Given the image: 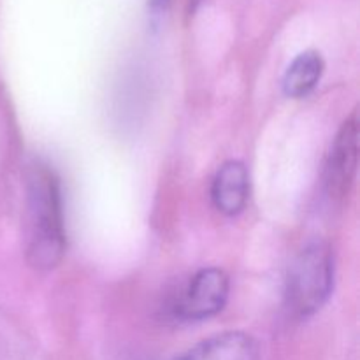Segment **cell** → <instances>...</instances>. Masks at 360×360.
I'll return each instance as SVG.
<instances>
[{
  "label": "cell",
  "instance_id": "1",
  "mask_svg": "<svg viewBox=\"0 0 360 360\" xmlns=\"http://www.w3.org/2000/svg\"><path fill=\"white\" fill-rule=\"evenodd\" d=\"M60 181L44 164L27 176V257L35 269H53L65 252Z\"/></svg>",
  "mask_w": 360,
  "mask_h": 360
},
{
  "label": "cell",
  "instance_id": "2",
  "mask_svg": "<svg viewBox=\"0 0 360 360\" xmlns=\"http://www.w3.org/2000/svg\"><path fill=\"white\" fill-rule=\"evenodd\" d=\"M334 288V255L323 243L304 246L292 262L287 276V304L297 316L319 311Z\"/></svg>",
  "mask_w": 360,
  "mask_h": 360
},
{
  "label": "cell",
  "instance_id": "3",
  "mask_svg": "<svg viewBox=\"0 0 360 360\" xmlns=\"http://www.w3.org/2000/svg\"><path fill=\"white\" fill-rule=\"evenodd\" d=\"M231 281L218 267H207L199 271L190 280L174 306L178 319L186 322H199L214 316L224 309L229 299Z\"/></svg>",
  "mask_w": 360,
  "mask_h": 360
},
{
  "label": "cell",
  "instance_id": "4",
  "mask_svg": "<svg viewBox=\"0 0 360 360\" xmlns=\"http://www.w3.org/2000/svg\"><path fill=\"white\" fill-rule=\"evenodd\" d=\"M359 164V116H350L341 125L333 148L329 151L323 172V185L330 199H343L348 195L357 174Z\"/></svg>",
  "mask_w": 360,
  "mask_h": 360
},
{
  "label": "cell",
  "instance_id": "5",
  "mask_svg": "<svg viewBox=\"0 0 360 360\" xmlns=\"http://www.w3.org/2000/svg\"><path fill=\"white\" fill-rule=\"evenodd\" d=\"M172 360H260V345L250 334L232 330L207 338Z\"/></svg>",
  "mask_w": 360,
  "mask_h": 360
},
{
  "label": "cell",
  "instance_id": "6",
  "mask_svg": "<svg viewBox=\"0 0 360 360\" xmlns=\"http://www.w3.org/2000/svg\"><path fill=\"white\" fill-rule=\"evenodd\" d=\"M248 197L250 176L246 165L238 160L221 165L211 185V199L214 207L227 217H234L245 210Z\"/></svg>",
  "mask_w": 360,
  "mask_h": 360
},
{
  "label": "cell",
  "instance_id": "7",
  "mask_svg": "<svg viewBox=\"0 0 360 360\" xmlns=\"http://www.w3.org/2000/svg\"><path fill=\"white\" fill-rule=\"evenodd\" d=\"M323 69H326V63H323L322 55L319 51L309 49V51L297 55L285 72V94L292 98H301L309 95L322 79Z\"/></svg>",
  "mask_w": 360,
  "mask_h": 360
},
{
  "label": "cell",
  "instance_id": "8",
  "mask_svg": "<svg viewBox=\"0 0 360 360\" xmlns=\"http://www.w3.org/2000/svg\"><path fill=\"white\" fill-rule=\"evenodd\" d=\"M169 2H171V0H150L151 9H155V11L165 9V7L169 6Z\"/></svg>",
  "mask_w": 360,
  "mask_h": 360
}]
</instances>
